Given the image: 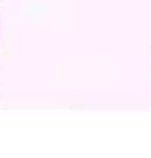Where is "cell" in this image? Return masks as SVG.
Wrapping results in <instances>:
<instances>
[]
</instances>
